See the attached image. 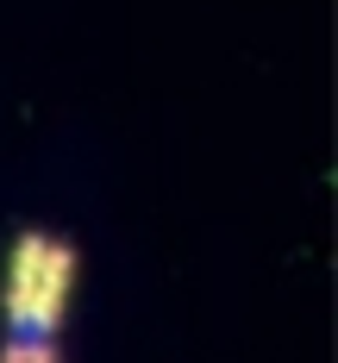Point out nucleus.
<instances>
[{"label": "nucleus", "mask_w": 338, "mask_h": 363, "mask_svg": "<svg viewBox=\"0 0 338 363\" xmlns=\"http://www.w3.org/2000/svg\"><path fill=\"white\" fill-rule=\"evenodd\" d=\"M75 282V251L63 238L26 232L13 245V276H6V313H13V338H50L63 320V301Z\"/></svg>", "instance_id": "obj_1"}, {"label": "nucleus", "mask_w": 338, "mask_h": 363, "mask_svg": "<svg viewBox=\"0 0 338 363\" xmlns=\"http://www.w3.org/2000/svg\"><path fill=\"white\" fill-rule=\"evenodd\" d=\"M0 363H57V351H50V338H13Z\"/></svg>", "instance_id": "obj_2"}]
</instances>
